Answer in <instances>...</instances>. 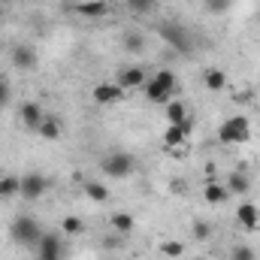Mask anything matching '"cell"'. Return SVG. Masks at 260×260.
Returning <instances> with one entry per match:
<instances>
[{
	"label": "cell",
	"mask_w": 260,
	"mask_h": 260,
	"mask_svg": "<svg viewBox=\"0 0 260 260\" xmlns=\"http://www.w3.org/2000/svg\"><path fill=\"white\" fill-rule=\"evenodd\" d=\"M176 85H179V79H176L173 70H157V73L148 76V82L142 85V88H145V100H148V103H157V106H167V103L173 100V94H176Z\"/></svg>",
	"instance_id": "cell-1"
},
{
	"label": "cell",
	"mask_w": 260,
	"mask_h": 260,
	"mask_svg": "<svg viewBox=\"0 0 260 260\" xmlns=\"http://www.w3.org/2000/svg\"><path fill=\"white\" fill-rule=\"evenodd\" d=\"M9 236H12L15 245H24V248H34L37 251V245L43 242L46 233H43V227H40V221L34 215H18L12 221V227H9Z\"/></svg>",
	"instance_id": "cell-2"
},
{
	"label": "cell",
	"mask_w": 260,
	"mask_h": 260,
	"mask_svg": "<svg viewBox=\"0 0 260 260\" xmlns=\"http://www.w3.org/2000/svg\"><path fill=\"white\" fill-rule=\"evenodd\" d=\"M218 139L224 145H242V142H248L251 139V118L248 115H230V118H224L221 127H218Z\"/></svg>",
	"instance_id": "cell-3"
},
{
	"label": "cell",
	"mask_w": 260,
	"mask_h": 260,
	"mask_svg": "<svg viewBox=\"0 0 260 260\" xmlns=\"http://www.w3.org/2000/svg\"><path fill=\"white\" fill-rule=\"evenodd\" d=\"M157 37H160L173 52H179V55H191V52H194L191 34H188L182 24H176V21H164V24L157 27Z\"/></svg>",
	"instance_id": "cell-4"
},
{
	"label": "cell",
	"mask_w": 260,
	"mask_h": 260,
	"mask_svg": "<svg viewBox=\"0 0 260 260\" xmlns=\"http://www.w3.org/2000/svg\"><path fill=\"white\" fill-rule=\"evenodd\" d=\"M100 170H103L106 179H127L130 173L136 170V160L130 157L127 151H109L100 160Z\"/></svg>",
	"instance_id": "cell-5"
},
{
	"label": "cell",
	"mask_w": 260,
	"mask_h": 260,
	"mask_svg": "<svg viewBox=\"0 0 260 260\" xmlns=\"http://www.w3.org/2000/svg\"><path fill=\"white\" fill-rule=\"evenodd\" d=\"M91 97H94L97 106H115V103L124 100V88L118 82H97L91 88Z\"/></svg>",
	"instance_id": "cell-6"
},
{
	"label": "cell",
	"mask_w": 260,
	"mask_h": 260,
	"mask_svg": "<svg viewBox=\"0 0 260 260\" xmlns=\"http://www.w3.org/2000/svg\"><path fill=\"white\" fill-rule=\"evenodd\" d=\"M49 191V179L46 176H40V173H27V176H21V200H27V203H37L40 197Z\"/></svg>",
	"instance_id": "cell-7"
},
{
	"label": "cell",
	"mask_w": 260,
	"mask_h": 260,
	"mask_svg": "<svg viewBox=\"0 0 260 260\" xmlns=\"http://www.w3.org/2000/svg\"><path fill=\"white\" fill-rule=\"evenodd\" d=\"M191 130H194V121H191V118H185V121H179V124H170V127L164 130V145H167V148H182V145L188 142Z\"/></svg>",
	"instance_id": "cell-8"
},
{
	"label": "cell",
	"mask_w": 260,
	"mask_h": 260,
	"mask_svg": "<svg viewBox=\"0 0 260 260\" xmlns=\"http://www.w3.org/2000/svg\"><path fill=\"white\" fill-rule=\"evenodd\" d=\"M37 260H64V245L55 233L43 236V242L37 245Z\"/></svg>",
	"instance_id": "cell-9"
},
{
	"label": "cell",
	"mask_w": 260,
	"mask_h": 260,
	"mask_svg": "<svg viewBox=\"0 0 260 260\" xmlns=\"http://www.w3.org/2000/svg\"><path fill=\"white\" fill-rule=\"evenodd\" d=\"M18 118H21V124L30 130V133H37V130L43 127V121H46V112H43V106H40V103H21Z\"/></svg>",
	"instance_id": "cell-10"
},
{
	"label": "cell",
	"mask_w": 260,
	"mask_h": 260,
	"mask_svg": "<svg viewBox=\"0 0 260 260\" xmlns=\"http://www.w3.org/2000/svg\"><path fill=\"white\" fill-rule=\"evenodd\" d=\"M236 221H239L242 230H257L260 227V209L254 206V203H239V209H236Z\"/></svg>",
	"instance_id": "cell-11"
},
{
	"label": "cell",
	"mask_w": 260,
	"mask_h": 260,
	"mask_svg": "<svg viewBox=\"0 0 260 260\" xmlns=\"http://www.w3.org/2000/svg\"><path fill=\"white\" fill-rule=\"evenodd\" d=\"M124 91H130V88H142L145 82H148V76H145V70L142 67H124L121 73H118V79H115Z\"/></svg>",
	"instance_id": "cell-12"
},
{
	"label": "cell",
	"mask_w": 260,
	"mask_h": 260,
	"mask_svg": "<svg viewBox=\"0 0 260 260\" xmlns=\"http://www.w3.org/2000/svg\"><path fill=\"white\" fill-rule=\"evenodd\" d=\"M12 67H18L24 73L37 70V52H34V46H15L12 49Z\"/></svg>",
	"instance_id": "cell-13"
},
{
	"label": "cell",
	"mask_w": 260,
	"mask_h": 260,
	"mask_svg": "<svg viewBox=\"0 0 260 260\" xmlns=\"http://www.w3.org/2000/svg\"><path fill=\"white\" fill-rule=\"evenodd\" d=\"M76 12L82 18H106L109 15V3L106 0H82V3H76Z\"/></svg>",
	"instance_id": "cell-14"
},
{
	"label": "cell",
	"mask_w": 260,
	"mask_h": 260,
	"mask_svg": "<svg viewBox=\"0 0 260 260\" xmlns=\"http://www.w3.org/2000/svg\"><path fill=\"white\" fill-rule=\"evenodd\" d=\"M227 73L224 70H218V67H209V70H203V85L209 88V91H224L227 88Z\"/></svg>",
	"instance_id": "cell-15"
},
{
	"label": "cell",
	"mask_w": 260,
	"mask_h": 260,
	"mask_svg": "<svg viewBox=\"0 0 260 260\" xmlns=\"http://www.w3.org/2000/svg\"><path fill=\"white\" fill-rule=\"evenodd\" d=\"M109 227H112L118 236H130L133 227H136V218H133L130 212H115V215L109 218Z\"/></svg>",
	"instance_id": "cell-16"
},
{
	"label": "cell",
	"mask_w": 260,
	"mask_h": 260,
	"mask_svg": "<svg viewBox=\"0 0 260 260\" xmlns=\"http://www.w3.org/2000/svg\"><path fill=\"white\" fill-rule=\"evenodd\" d=\"M227 185H218V182H209L206 188H203V203H209V206H221V203H227Z\"/></svg>",
	"instance_id": "cell-17"
},
{
	"label": "cell",
	"mask_w": 260,
	"mask_h": 260,
	"mask_svg": "<svg viewBox=\"0 0 260 260\" xmlns=\"http://www.w3.org/2000/svg\"><path fill=\"white\" fill-rule=\"evenodd\" d=\"M82 191H85V197H88L91 203H109V197H112V191H109L106 185H100V182H94V179H88V182L82 185Z\"/></svg>",
	"instance_id": "cell-18"
},
{
	"label": "cell",
	"mask_w": 260,
	"mask_h": 260,
	"mask_svg": "<svg viewBox=\"0 0 260 260\" xmlns=\"http://www.w3.org/2000/svg\"><path fill=\"white\" fill-rule=\"evenodd\" d=\"M21 194V176H3L0 179V200H12Z\"/></svg>",
	"instance_id": "cell-19"
},
{
	"label": "cell",
	"mask_w": 260,
	"mask_h": 260,
	"mask_svg": "<svg viewBox=\"0 0 260 260\" xmlns=\"http://www.w3.org/2000/svg\"><path fill=\"white\" fill-rule=\"evenodd\" d=\"M227 191H230V194L245 197L248 191H251V179H248V176H242V173H233V176L227 179Z\"/></svg>",
	"instance_id": "cell-20"
},
{
	"label": "cell",
	"mask_w": 260,
	"mask_h": 260,
	"mask_svg": "<svg viewBox=\"0 0 260 260\" xmlns=\"http://www.w3.org/2000/svg\"><path fill=\"white\" fill-rule=\"evenodd\" d=\"M61 121H58V118H52V115H46V121H43V127L37 130V133H40V136H43V139H49V142H55V139H61Z\"/></svg>",
	"instance_id": "cell-21"
},
{
	"label": "cell",
	"mask_w": 260,
	"mask_h": 260,
	"mask_svg": "<svg viewBox=\"0 0 260 260\" xmlns=\"http://www.w3.org/2000/svg\"><path fill=\"white\" fill-rule=\"evenodd\" d=\"M61 233L64 236H82L85 233V221L76 218V215H67L64 221H61Z\"/></svg>",
	"instance_id": "cell-22"
},
{
	"label": "cell",
	"mask_w": 260,
	"mask_h": 260,
	"mask_svg": "<svg viewBox=\"0 0 260 260\" xmlns=\"http://www.w3.org/2000/svg\"><path fill=\"white\" fill-rule=\"evenodd\" d=\"M121 46L127 49L130 55H139V52L145 49V40H142V34H136V30H127V34L121 37Z\"/></svg>",
	"instance_id": "cell-23"
},
{
	"label": "cell",
	"mask_w": 260,
	"mask_h": 260,
	"mask_svg": "<svg viewBox=\"0 0 260 260\" xmlns=\"http://www.w3.org/2000/svg\"><path fill=\"white\" fill-rule=\"evenodd\" d=\"M188 118V109H185V103H179V100H170L167 103V121L170 124H179V121H185Z\"/></svg>",
	"instance_id": "cell-24"
},
{
	"label": "cell",
	"mask_w": 260,
	"mask_h": 260,
	"mask_svg": "<svg viewBox=\"0 0 260 260\" xmlns=\"http://www.w3.org/2000/svg\"><path fill=\"white\" fill-rule=\"evenodd\" d=\"M124 6H127L133 15H148L157 6V0H124Z\"/></svg>",
	"instance_id": "cell-25"
},
{
	"label": "cell",
	"mask_w": 260,
	"mask_h": 260,
	"mask_svg": "<svg viewBox=\"0 0 260 260\" xmlns=\"http://www.w3.org/2000/svg\"><path fill=\"white\" fill-rule=\"evenodd\" d=\"M160 251H164V257L179 260V257H182V251H185V245H182V242H176V239H170V242H164V245H160Z\"/></svg>",
	"instance_id": "cell-26"
},
{
	"label": "cell",
	"mask_w": 260,
	"mask_h": 260,
	"mask_svg": "<svg viewBox=\"0 0 260 260\" xmlns=\"http://www.w3.org/2000/svg\"><path fill=\"white\" fill-rule=\"evenodd\" d=\"M203 3H206V9H209V12H215V15L227 12V6H230V0H203Z\"/></svg>",
	"instance_id": "cell-27"
},
{
	"label": "cell",
	"mask_w": 260,
	"mask_h": 260,
	"mask_svg": "<svg viewBox=\"0 0 260 260\" xmlns=\"http://www.w3.org/2000/svg\"><path fill=\"white\" fill-rule=\"evenodd\" d=\"M233 260H254V251L248 245H236L233 248Z\"/></svg>",
	"instance_id": "cell-28"
},
{
	"label": "cell",
	"mask_w": 260,
	"mask_h": 260,
	"mask_svg": "<svg viewBox=\"0 0 260 260\" xmlns=\"http://www.w3.org/2000/svg\"><path fill=\"white\" fill-rule=\"evenodd\" d=\"M194 236H197V239H209V236H212L209 224H200V221H197V224H194Z\"/></svg>",
	"instance_id": "cell-29"
},
{
	"label": "cell",
	"mask_w": 260,
	"mask_h": 260,
	"mask_svg": "<svg viewBox=\"0 0 260 260\" xmlns=\"http://www.w3.org/2000/svg\"><path fill=\"white\" fill-rule=\"evenodd\" d=\"M9 97H12L9 82H3V79H0V106H6V103H9Z\"/></svg>",
	"instance_id": "cell-30"
},
{
	"label": "cell",
	"mask_w": 260,
	"mask_h": 260,
	"mask_svg": "<svg viewBox=\"0 0 260 260\" xmlns=\"http://www.w3.org/2000/svg\"><path fill=\"white\" fill-rule=\"evenodd\" d=\"M197 260H200V257H197Z\"/></svg>",
	"instance_id": "cell-31"
}]
</instances>
